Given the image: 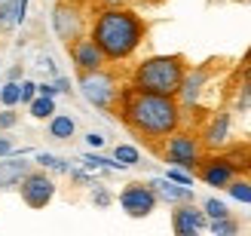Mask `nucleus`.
Listing matches in <instances>:
<instances>
[{"label": "nucleus", "mask_w": 251, "mask_h": 236, "mask_svg": "<svg viewBox=\"0 0 251 236\" xmlns=\"http://www.w3.org/2000/svg\"><path fill=\"white\" fill-rule=\"evenodd\" d=\"M117 110H120V120L126 126L147 141H166L169 135H175L181 129V120H184L178 98L135 92L129 86H123Z\"/></svg>", "instance_id": "obj_1"}, {"label": "nucleus", "mask_w": 251, "mask_h": 236, "mask_svg": "<svg viewBox=\"0 0 251 236\" xmlns=\"http://www.w3.org/2000/svg\"><path fill=\"white\" fill-rule=\"evenodd\" d=\"M89 37L95 40V46L101 49V55L107 61H129L138 46L144 43L147 37V22L138 16L135 9L129 6H120V9H101L98 16L92 19V28Z\"/></svg>", "instance_id": "obj_2"}, {"label": "nucleus", "mask_w": 251, "mask_h": 236, "mask_svg": "<svg viewBox=\"0 0 251 236\" xmlns=\"http://www.w3.org/2000/svg\"><path fill=\"white\" fill-rule=\"evenodd\" d=\"M187 74V61L184 55L172 52V55H150L144 61H138L132 77H129V89L135 92H147V95H169L175 98L184 83Z\"/></svg>", "instance_id": "obj_3"}, {"label": "nucleus", "mask_w": 251, "mask_h": 236, "mask_svg": "<svg viewBox=\"0 0 251 236\" xmlns=\"http://www.w3.org/2000/svg\"><path fill=\"white\" fill-rule=\"evenodd\" d=\"M80 95L89 102L92 107L98 110H114L120 105V92L123 86L114 74H107L104 68L101 71H92V74H80Z\"/></svg>", "instance_id": "obj_4"}, {"label": "nucleus", "mask_w": 251, "mask_h": 236, "mask_svg": "<svg viewBox=\"0 0 251 236\" xmlns=\"http://www.w3.org/2000/svg\"><path fill=\"white\" fill-rule=\"evenodd\" d=\"M202 151H205L202 141L190 132H181V129L162 141V159H166L172 169H184V172L199 169V163H202V157H205Z\"/></svg>", "instance_id": "obj_5"}, {"label": "nucleus", "mask_w": 251, "mask_h": 236, "mask_svg": "<svg viewBox=\"0 0 251 236\" xmlns=\"http://www.w3.org/2000/svg\"><path fill=\"white\" fill-rule=\"evenodd\" d=\"M120 206H123V212L129 218H147V215H153L159 200H156V193L150 190V184L132 181V184H126L120 190Z\"/></svg>", "instance_id": "obj_6"}, {"label": "nucleus", "mask_w": 251, "mask_h": 236, "mask_svg": "<svg viewBox=\"0 0 251 236\" xmlns=\"http://www.w3.org/2000/svg\"><path fill=\"white\" fill-rule=\"evenodd\" d=\"M19 196H22V203L28 206V209H46L49 203H52V196H55V181L46 175V172H28L25 175V181L19 184Z\"/></svg>", "instance_id": "obj_7"}, {"label": "nucleus", "mask_w": 251, "mask_h": 236, "mask_svg": "<svg viewBox=\"0 0 251 236\" xmlns=\"http://www.w3.org/2000/svg\"><path fill=\"white\" fill-rule=\"evenodd\" d=\"M196 178L202 181V184H208V187H221V190H227L230 184L239 178V172L233 169V163L224 154H208V157H202V163H199V169H196Z\"/></svg>", "instance_id": "obj_8"}, {"label": "nucleus", "mask_w": 251, "mask_h": 236, "mask_svg": "<svg viewBox=\"0 0 251 236\" xmlns=\"http://www.w3.org/2000/svg\"><path fill=\"white\" fill-rule=\"evenodd\" d=\"M205 227H208V218L196 203L172 206V233L175 236H202Z\"/></svg>", "instance_id": "obj_9"}, {"label": "nucleus", "mask_w": 251, "mask_h": 236, "mask_svg": "<svg viewBox=\"0 0 251 236\" xmlns=\"http://www.w3.org/2000/svg\"><path fill=\"white\" fill-rule=\"evenodd\" d=\"M233 138V114L230 110H215L205 126H202V135H199V141H202V147H208V151H221V147H227Z\"/></svg>", "instance_id": "obj_10"}, {"label": "nucleus", "mask_w": 251, "mask_h": 236, "mask_svg": "<svg viewBox=\"0 0 251 236\" xmlns=\"http://www.w3.org/2000/svg\"><path fill=\"white\" fill-rule=\"evenodd\" d=\"M71 61H74V68H77L80 74H92V71H101L107 65V58L101 55V49L95 46L92 37H80V40H74L71 46Z\"/></svg>", "instance_id": "obj_11"}, {"label": "nucleus", "mask_w": 251, "mask_h": 236, "mask_svg": "<svg viewBox=\"0 0 251 236\" xmlns=\"http://www.w3.org/2000/svg\"><path fill=\"white\" fill-rule=\"evenodd\" d=\"M52 28L55 34L65 40L68 46L74 40L83 37V16H80V6L77 3H58L55 6V16H52Z\"/></svg>", "instance_id": "obj_12"}, {"label": "nucleus", "mask_w": 251, "mask_h": 236, "mask_svg": "<svg viewBox=\"0 0 251 236\" xmlns=\"http://www.w3.org/2000/svg\"><path fill=\"white\" fill-rule=\"evenodd\" d=\"M208 80H211V68L208 65H199V68H187V74H184V83H181V89H178V105H181V110L184 107H196V102H199V95H202V89L208 86Z\"/></svg>", "instance_id": "obj_13"}, {"label": "nucleus", "mask_w": 251, "mask_h": 236, "mask_svg": "<svg viewBox=\"0 0 251 236\" xmlns=\"http://www.w3.org/2000/svg\"><path fill=\"white\" fill-rule=\"evenodd\" d=\"M147 184H150V190L156 193V200H159V203H169V206L193 203V187H181V184L169 181L166 175H162V178H153V181H147Z\"/></svg>", "instance_id": "obj_14"}, {"label": "nucleus", "mask_w": 251, "mask_h": 236, "mask_svg": "<svg viewBox=\"0 0 251 236\" xmlns=\"http://www.w3.org/2000/svg\"><path fill=\"white\" fill-rule=\"evenodd\" d=\"M28 172H31L28 159H12V157L0 159V187H19Z\"/></svg>", "instance_id": "obj_15"}, {"label": "nucleus", "mask_w": 251, "mask_h": 236, "mask_svg": "<svg viewBox=\"0 0 251 236\" xmlns=\"http://www.w3.org/2000/svg\"><path fill=\"white\" fill-rule=\"evenodd\" d=\"M74 132H77V123H74V117H68V114H55L52 120H49V135H52V138H58V141L74 138Z\"/></svg>", "instance_id": "obj_16"}, {"label": "nucleus", "mask_w": 251, "mask_h": 236, "mask_svg": "<svg viewBox=\"0 0 251 236\" xmlns=\"http://www.w3.org/2000/svg\"><path fill=\"white\" fill-rule=\"evenodd\" d=\"M31 110V117L34 120H52L55 117V98H49V95H37L34 102L28 105Z\"/></svg>", "instance_id": "obj_17"}, {"label": "nucleus", "mask_w": 251, "mask_h": 236, "mask_svg": "<svg viewBox=\"0 0 251 236\" xmlns=\"http://www.w3.org/2000/svg\"><path fill=\"white\" fill-rule=\"evenodd\" d=\"M233 163L236 172H251V147H242V144H233L227 154H224Z\"/></svg>", "instance_id": "obj_18"}, {"label": "nucleus", "mask_w": 251, "mask_h": 236, "mask_svg": "<svg viewBox=\"0 0 251 236\" xmlns=\"http://www.w3.org/2000/svg\"><path fill=\"white\" fill-rule=\"evenodd\" d=\"M114 159L120 163V169H129V166H138L141 163V151L135 144H120L114 151Z\"/></svg>", "instance_id": "obj_19"}, {"label": "nucleus", "mask_w": 251, "mask_h": 236, "mask_svg": "<svg viewBox=\"0 0 251 236\" xmlns=\"http://www.w3.org/2000/svg\"><path fill=\"white\" fill-rule=\"evenodd\" d=\"M12 25H22L19 0H3L0 3V28H12Z\"/></svg>", "instance_id": "obj_20"}, {"label": "nucleus", "mask_w": 251, "mask_h": 236, "mask_svg": "<svg viewBox=\"0 0 251 236\" xmlns=\"http://www.w3.org/2000/svg\"><path fill=\"white\" fill-rule=\"evenodd\" d=\"M202 212H205L208 221H221V218H230V215H233L230 209H227V203L218 200V196H208V200L202 203Z\"/></svg>", "instance_id": "obj_21"}, {"label": "nucleus", "mask_w": 251, "mask_h": 236, "mask_svg": "<svg viewBox=\"0 0 251 236\" xmlns=\"http://www.w3.org/2000/svg\"><path fill=\"white\" fill-rule=\"evenodd\" d=\"M208 230H211V236H239V221L233 215L221 218V221H208Z\"/></svg>", "instance_id": "obj_22"}, {"label": "nucleus", "mask_w": 251, "mask_h": 236, "mask_svg": "<svg viewBox=\"0 0 251 236\" xmlns=\"http://www.w3.org/2000/svg\"><path fill=\"white\" fill-rule=\"evenodd\" d=\"M0 102H3V107H6V110H16V105L22 102V83L9 80L3 89H0Z\"/></svg>", "instance_id": "obj_23"}, {"label": "nucleus", "mask_w": 251, "mask_h": 236, "mask_svg": "<svg viewBox=\"0 0 251 236\" xmlns=\"http://www.w3.org/2000/svg\"><path fill=\"white\" fill-rule=\"evenodd\" d=\"M227 193L233 196L236 203H242V206H251V181L248 178H236L230 187H227Z\"/></svg>", "instance_id": "obj_24"}, {"label": "nucleus", "mask_w": 251, "mask_h": 236, "mask_svg": "<svg viewBox=\"0 0 251 236\" xmlns=\"http://www.w3.org/2000/svg\"><path fill=\"white\" fill-rule=\"evenodd\" d=\"M166 178H169V181H175V184H181V187H190V184H193V172L169 169V172H166Z\"/></svg>", "instance_id": "obj_25"}, {"label": "nucleus", "mask_w": 251, "mask_h": 236, "mask_svg": "<svg viewBox=\"0 0 251 236\" xmlns=\"http://www.w3.org/2000/svg\"><path fill=\"white\" fill-rule=\"evenodd\" d=\"M37 163H43V166H49V169H58V172H71V166L65 163V159H58V157H52V154H37Z\"/></svg>", "instance_id": "obj_26"}, {"label": "nucleus", "mask_w": 251, "mask_h": 236, "mask_svg": "<svg viewBox=\"0 0 251 236\" xmlns=\"http://www.w3.org/2000/svg\"><path fill=\"white\" fill-rule=\"evenodd\" d=\"M34 98H37V83L25 80V83H22V102H25V105H31Z\"/></svg>", "instance_id": "obj_27"}, {"label": "nucleus", "mask_w": 251, "mask_h": 236, "mask_svg": "<svg viewBox=\"0 0 251 236\" xmlns=\"http://www.w3.org/2000/svg\"><path fill=\"white\" fill-rule=\"evenodd\" d=\"M16 123H19L16 110H3V114H0V129H9V126H16Z\"/></svg>", "instance_id": "obj_28"}, {"label": "nucleus", "mask_w": 251, "mask_h": 236, "mask_svg": "<svg viewBox=\"0 0 251 236\" xmlns=\"http://www.w3.org/2000/svg\"><path fill=\"white\" fill-rule=\"evenodd\" d=\"M92 200H95L98 206H107V203H110V193L101 187V184H95V190H92Z\"/></svg>", "instance_id": "obj_29"}, {"label": "nucleus", "mask_w": 251, "mask_h": 236, "mask_svg": "<svg viewBox=\"0 0 251 236\" xmlns=\"http://www.w3.org/2000/svg\"><path fill=\"white\" fill-rule=\"evenodd\" d=\"M12 138H0V159H6V157H12Z\"/></svg>", "instance_id": "obj_30"}, {"label": "nucleus", "mask_w": 251, "mask_h": 236, "mask_svg": "<svg viewBox=\"0 0 251 236\" xmlns=\"http://www.w3.org/2000/svg\"><path fill=\"white\" fill-rule=\"evenodd\" d=\"M86 141H89V147H101V144H104V135L89 132V135H86Z\"/></svg>", "instance_id": "obj_31"}, {"label": "nucleus", "mask_w": 251, "mask_h": 236, "mask_svg": "<svg viewBox=\"0 0 251 236\" xmlns=\"http://www.w3.org/2000/svg\"><path fill=\"white\" fill-rule=\"evenodd\" d=\"M126 0H101V9H120Z\"/></svg>", "instance_id": "obj_32"}, {"label": "nucleus", "mask_w": 251, "mask_h": 236, "mask_svg": "<svg viewBox=\"0 0 251 236\" xmlns=\"http://www.w3.org/2000/svg\"><path fill=\"white\" fill-rule=\"evenodd\" d=\"M0 3H3V0H0Z\"/></svg>", "instance_id": "obj_33"}, {"label": "nucleus", "mask_w": 251, "mask_h": 236, "mask_svg": "<svg viewBox=\"0 0 251 236\" xmlns=\"http://www.w3.org/2000/svg\"><path fill=\"white\" fill-rule=\"evenodd\" d=\"M248 181H251V178H248Z\"/></svg>", "instance_id": "obj_34"}]
</instances>
